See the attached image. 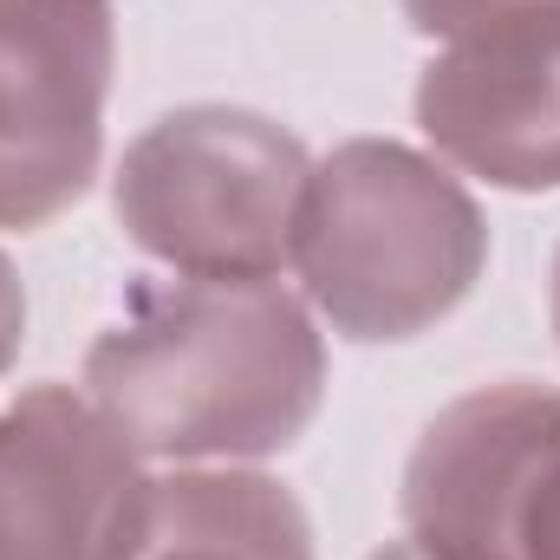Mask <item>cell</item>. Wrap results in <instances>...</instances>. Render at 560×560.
<instances>
[{"label":"cell","instance_id":"277c9868","mask_svg":"<svg viewBox=\"0 0 560 560\" xmlns=\"http://www.w3.org/2000/svg\"><path fill=\"white\" fill-rule=\"evenodd\" d=\"M398 509L430 560H560V392L502 378L443 405Z\"/></svg>","mask_w":560,"mask_h":560},{"label":"cell","instance_id":"ba28073f","mask_svg":"<svg viewBox=\"0 0 560 560\" xmlns=\"http://www.w3.org/2000/svg\"><path fill=\"white\" fill-rule=\"evenodd\" d=\"M125 560H313V528L293 489L255 469L150 476V509Z\"/></svg>","mask_w":560,"mask_h":560},{"label":"cell","instance_id":"7a4b0ae2","mask_svg":"<svg viewBox=\"0 0 560 560\" xmlns=\"http://www.w3.org/2000/svg\"><path fill=\"white\" fill-rule=\"evenodd\" d=\"M293 268L319 319L359 346L418 339L489 268L476 196L411 143L352 138L306 176Z\"/></svg>","mask_w":560,"mask_h":560},{"label":"cell","instance_id":"6da1fadb","mask_svg":"<svg viewBox=\"0 0 560 560\" xmlns=\"http://www.w3.org/2000/svg\"><path fill=\"white\" fill-rule=\"evenodd\" d=\"M79 378L143 463H261L319 418L326 339L280 280L176 275L131 293Z\"/></svg>","mask_w":560,"mask_h":560},{"label":"cell","instance_id":"3957f363","mask_svg":"<svg viewBox=\"0 0 560 560\" xmlns=\"http://www.w3.org/2000/svg\"><path fill=\"white\" fill-rule=\"evenodd\" d=\"M313 156L287 125L242 105H183L125 143L112 176L118 229L183 280H275Z\"/></svg>","mask_w":560,"mask_h":560},{"label":"cell","instance_id":"30bf717a","mask_svg":"<svg viewBox=\"0 0 560 560\" xmlns=\"http://www.w3.org/2000/svg\"><path fill=\"white\" fill-rule=\"evenodd\" d=\"M20 346H26V287L13 275V261L0 255V378L20 359Z\"/></svg>","mask_w":560,"mask_h":560},{"label":"cell","instance_id":"9c48e42d","mask_svg":"<svg viewBox=\"0 0 560 560\" xmlns=\"http://www.w3.org/2000/svg\"><path fill=\"white\" fill-rule=\"evenodd\" d=\"M548 7H560V0H405V20L423 39H463L476 26H495L515 13H548Z\"/></svg>","mask_w":560,"mask_h":560},{"label":"cell","instance_id":"5b68a950","mask_svg":"<svg viewBox=\"0 0 560 560\" xmlns=\"http://www.w3.org/2000/svg\"><path fill=\"white\" fill-rule=\"evenodd\" d=\"M112 66V0H0V229H46L92 189Z\"/></svg>","mask_w":560,"mask_h":560},{"label":"cell","instance_id":"7c38bea8","mask_svg":"<svg viewBox=\"0 0 560 560\" xmlns=\"http://www.w3.org/2000/svg\"><path fill=\"white\" fill-rule=\"evenodd\" d=\"M548 313H555V339H560V248H555V287H548Z\"/></svg>","mask_w":560,"mask_h":560},{"label":"cell","instance_id":"52a82bcc","mask_svg":"<svg viewBox=\"0 0 560 560\" xmlns=\"http://www.w3.org/2000/svg\"><path fill=\"white\" fill-rule=\"evenodd\" d=\"M418 131L495 189H560V7L443 39L418 72Z\"/></svg>","mask_w":560,"mask_h":560},{"label":"cell","instance_id":"8fae6325","mask_svg":"<svg viewBox=\"0 0 560 560\" xmlns=\"http://www.w3.org/2000/svg\"><path fill=\"white\" fill-rule=\"evenodd\" d=\"M372 560H430V555H423L418 541H392V548H378Z\"/></svg>","mask_w":560,"mask_h":560},{"label":"cell","instance_id":"8992f818","mask_svg":"<svg viewBox=\"0 0 560 560\" xmlns=\"http://www.w3.org/2000/svg\"><path fill=\"white\" fill-rule=\"evenodd\" d=\"M150 509L143 456L85 392L0 405V560H125Z\"/></svg>","mask_w":560,"mask_h":560}]
</instances>
